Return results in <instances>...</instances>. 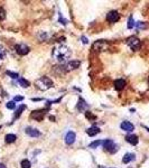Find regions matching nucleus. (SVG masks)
<instances>
[{"mask_svg": "<svg viewBox=\"0 0 149 168\" xmlns=\"http://www.w3.org/2000/svg\"><path fill=\"white\" fill-rule=\"evenodd\" d=\"M85 117L88 118V119H91V120H95V116H93V114L91 113V112H89V111H86L85 112Z\"/></svg>", "mask_w": 149, "mask_h": 168, "instance_id": "cd10ccee", "label": "nucleus"}, {"mask_svg": "<svg viewBox=\"0 0 149 168\" xmlns=\"http://www.w3.org/2000/svg\"><path fill=\"white\" fill-rule=\"evenodd\" d=\"M48 110H49L48 108H47V109L35 110V111L31 112L30 117L33 118V119H35V120H37V121H43V120H44V117H45V114H46V112Z\"/></svg>", "mask_w": 149, "mask_h": 168, "instance_id": "39448f33", "label": "nucleus"}, {"mask_svg": "<svg viewBox=\"0 0 149 168\" xmlns=\"http://www.w3.org/2000/svg\"><path fill=\"white\" fill-rule=\"evenodd\" d=\"M127 45L132 50H140L141 43L139 40V38H137L136 36H130L129 38H127Z\"/></svg>", "mask_w": 149, "mask_h": 168, "instance_id": "20e7f679", "label": "nucleus"}, {"mask_svg": "<svg viewBox=\"0 0 149 168\" xmlns=\"http://www.w3.org/2000/svg\"><path fill=\"white\" fill-rule=\"evenodd\" d=\"M135 26H136V22H135V20H133V17L130 16L129 17V20H128V28L131 29V28H133Z\"/></svg>", "mask_w": 149, "mask_h": 168, "instance_id": "aec40b11", "label": "nucleus"}, {"mask_svg": "<svg viewBox=\"0 0 149 168\" xmlns=\"http://www.w3.org/2000/svg\"><path fill=\"white\" fill-rule=\"evenodd\" d=\"M35 85H36V88L40 90V91H47L48 88H53V81L49 79V77H47V76H42V77H39L38 80L35 82Z\"/></svg>", "mask_w": 149, "mask_h": 168, "instance_id": "f03ea898", "label": "nucleus"}, {"mask_svg": "<svg viewBox=\"0 0 149 168\" xmlns=\"http://www.w3.org/2000/svg\"><path fill=\"white\" fill-rule=\"evenodd\" d=\"M80 65H81V62H80V61H71V62L66 63L65 65H63V66H64L65 72H68V71H73V70L79 68Z\"/></svg>", "mask_w": 149, "mask_h": 168, "instance_id": "423d86ee", "label": "nucleus"}, {"mask_svg": "<svg viewBox=\"0 0 149 168\" xmlns=\"http://www.w3.org/2000/svg\"><path fill=\"white\" fill-rule=\"evenodd\" d=\"M25 109H26V105L25 104H21L20 106H19V108L16 110V112H15V118H19V117H20L21 112H22V111H24Z\"/></svg>", "mask_w": 149, "mask_h": 168, "instance_id": "a211bd4d", "label": "nucleus"}, {"mask_svg": "<svg viewBox=\"0 0 149 168\" xmlns=\"http://www.w3.org/2000/svg\"><path fill=\"white\" fill-rule=\"evenodd\" d=\"M0 168H7V166L4 164H1V163H0Z\"/></svg>", "mask_w": 149, "mask_h": 168, "instance_id": "473e14b6", "label": "nucleus"}, {"mask_svg": "<svg viewBox=\"0 0 149 168\" xmlns=\"http://www.w3.org/2000/svg\"><path fill=\"white\" fill-rule=\"evenodd\" d=\"M148 85H149V77H148Z\"/></svg>", "mask_w": 149, "mask_h": 168, "instance_id": "e433bc0d", "label": "nucleus"}, {"mask_svg": "<svg viewBox=\"0 0 149 168\" xmlns=\"http://www.w3.org/2000/svg\"><path fill=\"white\" fill-rule=\"evenodd\" d=\"M18 82H19V84H20L22 88H28V86H29V84H30L29 82H28L27 80H25V79H19Z\"/></svg>", "mask_w": 149, "mask_h": 168, "instance_id": "412c9836", "label": "nucleus"}, {"mask_svg": "<svg viewBox=\"0 0 149 168\" xmlns=\"http://www.w3.org/2000/svg\"><path fill=\"white\" fill-rule=\"evenodd\" d=\"M6 58V52L2 48H0V62H2Z\"/></svg>", "mask_w": 149, "mask_h": 168, "instance_id": "bb28decb", "label": "nucleus"}, {"mask_svg": "<svg viewBox=\"0 0 149 168\" xmlns=\"http://www.w3.org/2000/svg\"><path fill=\"white\" fill-rule=\"evenodd\" d=\"M60 21H62V24H63V25H66V24H67V20H65L62 16L60 17Z\"/></svg>", "mask_w": 149, "mask_h": 168, "instance_id": "2f4dec72", "label": "nucleus"}, {"mask_svg": "<svg viewBox=\"0 0 149 168\" xmlns=\"http://www.w3.org/2000/svg\"><path fill=\"white\" fill-rule=\"evenodd\" d=\"M136 26L138 27V28H142V29H146V28H147V25H146L145 22H142V21H138V22H136Z\"/></svg>", "mask_w": 149, "mask_h": 168, "instance_id": "b1692460", "label": "nucleus"}, {"mask_svg": "<svg viewBox=\"0 0 149 168\" xmlns=\"http://www.w3.org/2000/svg\"><path fill=\"white\" fill-rule=\"evenodd\" d=\"M25 132L29 137H33V138H37L40 136V131L38 129H35V128H31V127H28V128H26L25 129Z\"/></svg>", "mask_w": 149, "mask_h": 168, "instance_id": "1a4fd4ad", "label": "nucleus"}, {"mask_svg": "<svg viewBox=\"0 0 149 168\" xmlns=\"http://www.w3.org/2000/svg\"><path fill=\"white\" fill-rule=\"evenodd\" d=\"M6 106H7V109H15L16 108V103H15V101H9L8 103L6 104Z\"/></svg>", "mask_w": 149, "mask_h": 168, "instance_id": "5701e85b", "label": "nucleus"}, {"mask_svg": "<svg viewBox=\"0 0 149 168\" xmlns=\"http://www.w3.org/2000/svg\"><path fill=\"white\" fill-rule=\"evenodd\" d=\"M126 140H127V142H129L130 145H133V146L138 143V137L136 134H128L126 137Z\"/></svg>", "mask_w": 149, "mask_h": 168, "instance_id": "4468645a", "label": "nucleus"}, {"mask_svg": "<svg viewBox=\"0 0 149 168\" xmlns=\"http://www.w3.org/2000/svg\"><path fill=\"white\" fill-rule=\"evenodd\" d=\"M120 19V15L118 11H115V10H112L110 13L106 15V20L109 21L110 24H115L117 21Z\"/></svg>", "mask_w": 149, "mask_h": 168, "instance_id": "0eeeda50", "label": "nucleus"}, {"mask_svg": "<svg viewBox=\"0 0 149 168\" xmlns=\"http://www.w3.org/2000/svg\"><path fill=\"white\" fill-rule=\"evenodd\" d=\"M100 168H106V167H102V166H100Z\"/></svg>", "mask_w": 149, "mask_h": 168, "instance_id": "c9c22d12", "label": "nucleus"}, {"mask_svg": "<svg viewBox=\"0 0 149 168\" xmlns=\"http://www.w3.org/2000/svg\"><path fill=\"white\" fill-rule=\"evenodd\" d=\"M0 129H1V127H0Z\"/></svg>", "mask_w": 149, "mask_h": 168, "instance_id": "4c0bfd02", "label": "nucleus"}, {"mask_svg": "<svg viewBox=\"0 0 149 168\" xmlns=\"http://www.w3.org/2000/svg\"><path fill=\"white\" fill-rule=\"evenodd\" d=\"M145 128H146V130H148V131H149V128H148V127H145Z\"/></svg>", "mask_w": 149, "mask_h": 168, "instance_id": "f704fd0d", "label": "nucleus"}, {"mask_svg": "<svg viewBox=\"0 0 149 168\" xmlns=\"http://www.w3.org/2000/svg\"><path fill=\"white\" fill-rule=\"evenodd\" d=\"M22 100H24V98L22 97H15L13 98V101H15V102H16V101L19 102V101H22Z\"/></svg>", "mask_w": 149, "mask_h": 168, "instance_id": "c756f323", "label": "nucleus"}, {"mask_svg": "<svg viewBox=\"0 0 149 168\" xmlns=\"http://www.w3.org/2000/svg\"><path fill=\"white\" fill-rule=\"evenodd\" d=\"M81 39H82V42L84 43V44H88V43H89V40H88V38L85 37V36H81Z\"/></svg>", "mask_w": 149, "mask_h": 168, "instance_id": "7c9ffc66", "label": "nucleus"}, {"mask_svg": "<svg viewBox=\"0 0 149 168\" xmlns=\"http://www.w3.org/2000/svg\"><path fill=\"white\" fill-rule=\"evenodd\" d=\"M40 35H42V37H40V40H45V39H46V37H47V34L44 33V32H42V33H40Z\"/></svg>", "mask_w": 149, "mask_h": 168, "instance_id": "c85d7f7f", "label": "nucleus"}, {"mask_svg": "<svg viewBox=\"0 0 149 168\" xmlns=\"http://www.w3.org/2000/svg\"><path fill=\"white\" fill-rule=\"evenodd\" d=\"M20 166H21V168H30L31 167V164H30V161L28 159H24V160H21Z\"/></svg>", "mask_w": 149, "mask_h": 168, "instance_id": "6ab92c4d", "label": "nucleus"}, {"mask_svg": "<svg viewBox=\"0 0 149 168\" xmlns=\"http://www.w3.org/2000/svg\"><path fill=\"white\" fill-rule=\"evenodd\" d=\"M16 139H17V137H16V134H9L6 136V142L7 143H13L16 141Z\"/></svg>", "mask_w": 149, "mask_h": 168, "instance_id": "f3484780", "label": "nucleus"}, {"mask_svg": "<svg viewBox=\"0 0 149 168\" xmlns=\"http://www.w3.org/2000/svg\"><path fill=\"white\" fill-rule=\"evenodd\" d=\"M75 138H76L75 132L68 131L67 134H66V136H65V142H66V145H73L74 141H75Z\"/></svg>", "mask_w": 149, "mask_h": 168, "instance_id": "9d476101", "label": "nucleus"}, {"mask_svg": "<svg viewBox=\"0 0 149 168\" xmlns=\"http://www.w3.org/2000/svg\"><path fill=\"white\" fill-rule=\"evenodd\" d=\"M120 128L124 131H128V132H131V131L135 130V126L129 121H124L120 124Z\"/></svg>", "mask_w": 149, "mask_h": 168, "instance_id": "9b49d317", "label": "nucleus"}, {"mask_svg": "<svg viewBox=\"0 0 149 168\" xmlns=\"http://www.w3.org/2000/svg\"><path fill=\"white\" fill-rule=\"evenodd\" d=\"M42 99H31V101H40Z\"/></svg>", "mask_w": 149, "mask_h": 168, "instance_id": "72a5a7b5", "label": "nucleus"}, {"mask_svg": "<svg viewBox=\"0 0 149 168\" xmlns=\"http://www.w3.org/2000/svg\"><path fill=\"white\" fill-rule=\"evenodd\" d=\"M132 160H135V154H131V152H128L126 155L124 156V158H122V163L124 164H129L130 161Z\"/></svg>", "mask_w": 149, "mask_h": 168, "instance_id": "dca6fc26", "label": "nucleus"}, {"mask_svg": "<svg viewBox=\"0 0 149 168\" xmlns=\"http://www.w3.org/2000/svg\"><path fill=\"white\" fill-rule=\"evenodd\" d=\"M99 132H100V129H99L98 127H95V126L90 127L89 129L86 130V134H89L90 137H94V136H95V134H98Z\"/></svg>", "mask_w": 149, "mask_h": 168, "instance_id": "2eb2a0df", "label": "nucleus"}, {"mask_svg": "<svg viewBox=\"0 0 149 168\" xmlns=\"http://www.w3.org/2000/svg\"><path fill=\"white\" fill-rule=\"evenodd\" d=\"M16 52L20 56H25L26 54L29 53V47L25 44H19V45H16Z\"/></svg>", "mask_w": 149, "mask_h": 168, "instance_id": "6e6552de", "label": "nucleus"}, {"mask_svg": "<svg viewBox=\"0 0 149 168\" xmlns=\"http://www.w3.org/2000/svg\"><path fill=\"white\" fill-rule=\"evenodd\" d=\"M89 108V105L88 103L84 101V99H82V98H79V103H77V110L80 111V112H83L85 110Z\"/></svg>", "mask_w": 149, "mask_h": 168, "instance_id": "f8f14e48", "label": "nucleus"}, {"mask_svg": "<svg viewBox=\"0 0 149 168\" xmlns=\"http://www.w3.org/2000/svg\"><path fill=\"white\" fill-rule=\"evenodd\" d=\"M102 145H103V148L106 149V151H109L110 154H115L118 151V146L115 143V141L112 140V139H106L104 141H102Z\"/></svg>", "mask_w": 149, "mask_h": 168, "instance_id": "7ed1b4c3", "label": "nucleus"}, {"mask_svg": "<svg viewBox=\"0 0 149 168\" xmlns=\"http://www.w3.org/2000/svg\"><path fill=\"white\" fill-rule=\"evenodd\" d=\"M7 75H9L10 77H13V79H18L19 77L18 73H13V72H10V71H7Z\"/></svg>", "mask_w": 149, "mask_h": 168, "instance_id": "393cba45", "label": "nucleus"}, {"mask_svg": "<svg viewBox=\"0 0 149 168\" xmlns=\"http://www.w3.org/2000/svg\"><path fill=\"white\" fill-rule=\"evenodd\" d=\"M126 86V81L122 80V79H119V80L115 81V88L117 91H122Z\"/></svg>", "mask_w": 149, "mask_h": 168, "instance_id": "ddd939ff", "label": "nucleus"}, {"mask_svg": "<svg viewBox=\"0 0 149 168\" xmlns=\"http://www.w3.org/2000/svg\"><path fill=\"white\" fill-rule=\"evenodd\" d=\"M102 143V141L101 140H95V141H93V142H91L89 145V147L90 148H93V149H95V148H98L100 145Z\"/></svg>", "mask_w": 149, "mask_h": 168, "instance_id": "4be33fe9", "label": "nucleus"}, {"mask_svg": "<svg viewBox=\"0 0 149 168\" xmlns=\"http://www.w3.org/2000/svg\"><path fill=\"white\" fill-rule=\"evenodd\" d=\"M4 18H6V11L4 8L0 7V20H4Z\"/></svg>", "mask_w": 149, "mask_h": 168, "instance_id": "a878e982", "label": "nucleus"}, {"mask_svg": "<svg viewBox=\"0 0 149 168\" xmlns=\"http://www.w3.org/2000/svg\"><path fill=\"white\" fill-rule=\"evenodd\" d=\"M52 55L55 57L58 62L64 63L65 61H67L71 57V50L65 45H57L53 48Z\"/></svg>", "mask_w": 149, "mask_h": 168, "instance_id": "f257e3e1", "label": "nucleus"}]
</instances>
